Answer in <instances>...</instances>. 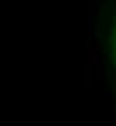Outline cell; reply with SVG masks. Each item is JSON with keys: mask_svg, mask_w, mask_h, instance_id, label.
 <instances>
[{"mask_svg": "<svg viewBox=\"0 0 116 126\" xmlns=\"http://www.w3.org/2000/svg\"><path fill=\"white\" fill-rule=\"evenodd\" d=\"M86 62L91 64V66H103L104 64V61H103V50L99 47H91L89 52H87Z\"/></svg>", "mask_w": 116, "mask_h": 126, "instance_id": "6da1fadb", "label": "cell"}, {"mask_svg": "<svg viewBox=\"0 0 116 126\" xmlns=\"http://www.w3.org/2000/svg\"><path fill=\"white\" fill-rule=\"evenodd\" d=\"M101 25H103V10L99 12V17L93 20V27H94V39H96L98 44L103 42V30H101Z\"/></svg>", "mask_w": 116, "mask_h": 126, "instance_id": "7a4b0ae2", "label": "cell"}, {"mask_svg": "<svg viewBox=\"0 0 116 126\" xmlns=\"http://www.w3.org/2000/svg\"><path fill=\"white\" fill-rule=\"evenodd\" d=\"M89 10H91V3H89V0H87V7H86V35H89L91 34V15H89Z\"/></svg>", "mask_w": 116, "mask_h": 126, "instance_id": "3957f363", "label": "cell"}, {"mask_svg": "<svg viewBox=\"0 0 116 126\" xmlns=\"http://www.w3.org/2000/svg\"><path fill=\"white\" fill-rule=\"evenodd\" d=\"M108 35H109V39H111V40H113V39L116 37V35H115V32H113V29H109V30H108Z\"/></svg>", "mask_w": 116, "mask_h": 126, "instance_id": "277c9868", "label": "cell"}, {"mask_svg": "<svg viewBox=\"0 0 116 126\" xmlns=\"http://www.w3.org/2000/svg\"><path fill=\"white\" fill-rule=\"evenodd\" d=\"M109 66H106V78H111V71H109Z\"/></svg>", "mask_w": 116, "mask_h": 126, "instance_id": "5b68a950", "label": "cell"}, {"mask_svg": "<svg viewBox=\"0 0 116 126\" xmlns=\"http://www.w3.org/2000/svg\"><path fill=\"white\" fill-rule=\"evenodd\" d=\"M113 46H115V49H116V37L113 39Z\"/></svg>", "mask_w": 116, "mask_h": 126, "instance_id": "8992f818", "label": "cell"}, {"mask_svg": "<svg viewBox=\"0 0 116 126\" xmlns=\"http://www.w3.org/2000/svg\"><path fill=\"white\" fill-rule=\"evenodd\" d=\"M113 116H115V118H116V106H115V113H113Z\"/></svg>", "mask_w": 116, "mask_h": 126, "instance_id": "52a82bcc", "label": "cell"}, {"mask_svg": "<svg viewBox=\"0 0 116 126\" xmlns=\"http://www.w3.org/2000/svg\"><path fill=\"white\" fill-rule=\"evenodd\" d=\"M113 32H115V35H116V29H113Z\"/></svg>", "mask_w": 116, "mask_h": 126, "instance_id": "ba28073f", "label": "cell"}, {"mask_svg": "<svg viewBox=\"0 0 116 126\" xmlns=\"http://www.w3.org/2000/svg\"><path fill=\"white\" fill-rule=\"evenodd\" d=\"M115 94H116V91H115Z\"/></svg>", "mask_w": 116, "mask_h": 126, "instance_id": "9c48e42d", "label": "cell"}]
</instances>
